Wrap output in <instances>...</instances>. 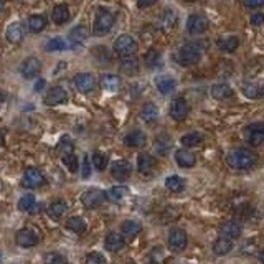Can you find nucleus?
<instances>
[{
    "label": "nucleus",
    "instance_id": "4",
    "mask_svg": "<svg viewBox=\"0 0 264 264\" xmlns=\"http://www.w3.org/2000/svg\"><path fill=\"white\" fill-rule=\"evenodd\" d=\"M137 41L134 40V36L127 35H119L117 40L114 41V52L119 54L121 58H129V56H134V53L137 52Z\"/></svg>",
    "mask_w": 264,
    "mask_h": 264
},
{
    "label": "nucleus",
    "instance_id": "56",
    "mask_svg": "<svg viewBox=\"0 0 264 264\" xmlns=\"http://www.w3.org/2000/svg\"><path fill=\"white\" fill-rule=\"evenodd\" d=\"M147 264H156V263H147Z\"/></svg>",
    "mask_w": 264,
    "mask_h": 264
},
{
    "label": "nucleus",
    "instance_id": "27",
    "mask_svg": "<svg viewBox=\"0 0 264 264\" xmlns=\"http://www.w3.org/2000/svg\"><path fill=\"white\" fill-rule=\"evenodd\" d=\"M7 40L10 41V43H20V41L23 40V27L20 22H14L8 25L7 28Z\"/></svg>",
    "mask_w": 264,
    "mask_h": 264
},
{
    "label": "nucleus",
    "instance_id": "7",
    "mask_svg": "<svg viewBox=\"0 0 264 264\" xmlns=\"http://www.w3.org/2000/svg\"><path fill=\"white\" fill-rule=\"evenodd\" d=\"M208 27H210V22L203 14H194L187 20V32L190 35H202L208 30Z\"/></svg>",
    "mask_w": 264,
    "mask_h": 264
},
{
    "label": "nucleus",
    "instance_id": "9",
    "mask_svg": "<svg viewBox=\"0 0 264 264\" xmlns=\"http://www.w3.org/2000/svg\"><path fill=\"white\" fill-rule=\"evenodd\" d=\"M187 233L183 231L182 228H174L170 229L169 233V248L174 251V253H182L183 249L187 248Z\"/></svg>",
    "mask_w": 264,
    "mask_h": 264
},
{
    "label": "nucleus",
    "instance_id": "33",
    "mask_svg": "<svg viewBox=\"0 0 264 264\" xmlns=\"http://www.w3.org/2000/svg\"><path fill=\"white\" fill-rule=\"evenodd\" d=\"M238 47H240V38H238L236 35H229V36H225V38L218 40V48H220L221 52L233 53Z\"/></svg>",
    "mask_w": 264,
    "mask_h": 264
},
{
    "label": "nucleus",
    "instance_id": "54",
    "mask_svg": "<svg viewBox=\"0 0 264 264\" xmlns=\"http://www.w3.org/2000/svg\"><path fill=\"white\" fill-rule=\"evenodd\" d=\"M259 261L264 263V249H261V253H259Z\"/></svg>",
    "mask_w": 264,
    "mask_h": 264
},
{
    "label": "nucleus",
    "instance_id": "41",
    "mask_svg": "<svg viewBox=\"0 0 264 264\" xmlns=\"http://www.w3.org/2000/svg\"><path fill=\"white\" fill-rule=\"evenodd\" d=\"M127 194V187H112L106 192V198L111 200V202H123Z\"/></svg>",
    "mask_w": 264,
    "mask_h": 264
},
{
    "label": "nucleus",
    "instance_id": "19",
    "mask_svg": "<svg viewBox=\"0 0 264 264\" xmlns=\"http://www.w3.org/2000/svg\"><path fill=\"white\" fill-rule=\"evenodd\" d=\"M157 167V158H154L150 154H141L137 157V169L142 175H149L152 174V170Z\"/></svg>",
    "mask_w": 264,
    "mask_h": 264
},
{
    "label": "nucleus",
    "instance_id": "25",
    "mask_svg": "<svg viewBox=\"0 0 264 264\" xmlns=\"http://www.w3.org/2000/svg\"><path fill=\"white\" fill-rule=\"evenodd\" d=\"M233 94H234L233 88L229 85H226V83H218V85L211 86V96L215 99H220V101H223V99H229Z\"/></svg>",
    "mask_w": 264,
    "mask_h": 264
},
{
    "label": "nucleus",
    "instance_id": "13",
    "mask_svg": "<svg viewBox=\"0 0 264 264\" xmlns=\"http://www.w3.org/2000/svg\"><path fill=\"white\" fill-rule=\"evenodd\" d=\"M188 112H190V106H188V103L183 98H177V99H174V101H172V104H170L172 119L183 121L188 116Z\"/></svg>",
    "mask_w": 264,
    "mask_h": 264
},
{
    "label": "nucleus",
    "instance_id": "45",
    "mask_svg": "<svg viewBox=\"0 0 264 264\" xmlns=\"http://www.w3.org/2000/svg\"><path fill=\"white\" fill-rule=\"evenodd\" d=\"M145 65L149 68H156V66L160 65V53L157 50H149V53L145 54Z\"/></svg>",
    "mask_w": 264,
    "mask_h": 264
},
{
    "label": "nucleus",
    "instance_id": "26",
    "mask_svg": "<svg viewBox=\"0 0 264 264\" xmlns=\"http://www.w3.org/2000/svg\"><path fill=\"white\" fill-rule=\"evenodd\" d=\"M177 14H175V10H172V8H167L165 12L162 14L160 17V28L163 32H170L175 28V25H177Z\"/></svg>",
    "mask_w": 264,
    "mask_h": 264
},
{
    "label": "nucleus",
    "instance_id": "18",
    "mask_svg": "<svg viewBox=\"0 0 264 264\" xmlns=\"http://www.w3.org/2000/svg\"><path fill=\"white\" fill-rule=\"evenodd\" d=\"M175 162H177V165L182 167V169H190V167H194L196 163V157L190 150L178 149L177 152H175Z\"/></svg>",
    "mask_w": 264,
    "mask_h": 264
},
{
    "label": "nucleus",
    "instance_id": "3",
    "mask_svg": "<svg viewBox=\"0 0 264 264\" xmlns=\"http://www.w3.org/2000/svg\"><path fill=\"white\" fill-rule=\"evenodd\" d=\"M112 27H114V14L106 7H99L94 15L93 33L96 36H104L112 30Z\"/></svg>",
    "mask_w": 264,
    "mask_h": 264
},
{
    "label": "nucleus",
    "instance_id": "10",
    "mask_svg": "<svg viewBox=\"0 0 264 264\" xmlns=\"http://www.w3.org/2000/svg\"><path fill=\"white\" fill-rule=\"evenodd\" d=\"M45 182H47V178H45V175L41 174L38 169H35V167H30V169L25 170L23 187H27V188H38L41 185H45Z\"/></svg>",
    "mask_w": 264,
    "mask_h": 264
},
{
    "label": "nucleus",
    "instance_id": "37",
    "mask_svg": "<svg viewBox=\"0 0 264 264\" xmlns=\"http://www.w3.org/2000/svg\"><path fill=\"white\" fill-rule=\"evenodd\" d=\"M185 185H187V182L182 177H178V175H170V177L165 178V187L169 188L170 192H174V194L183 192L185 190Z\"/></svg>",
    "mask_w": 264,
    "mask_h": 264
},
{
    "label": "nucleus",
    "instance_id": "14",
    "mask_svg": "<svg viewBox=\"0 0 264 264\" xmlns=\"http://www.w3.org/2000/svg\"><path fill=\"white\" fill-rule=\"evenodd\" d=\"M66 101H68V93H66L61 86L50 88L47 96H45V103H47L48 106H58V104H63Z\"/></svg>",
    "mask_w": 264,
    "mask_h": 264
},
{
    "label": "nucleus",
    "instance_id": "32",
    "mask_svg": "<svg viewBox=\"0 0 264 264\" xmlns=\"http://www.w3.org/2000/svg\"><path fill=\"white\" fill-rule=\"evenodd\" d=\"M27 27L32 33H41L47 27V18L43 15H32L27 20Z\"/></svg>",
    "mask_w": 264,
    "mask_h": 264
},
{
    "label": "nucleus",
    "instance_id": "55",
    "mask_svg": "<svg viewBox=\"0 0 264 264\" xmlns=\"http://www.w3.org/2000/svg\"><path fill=\"white\" fill-rule=\"evenodd\" d=\"M3 7H5V2H3V0H0V10H2Z\"/></svg>",
    "mask_w": 264,
    "mask_h": 264
},
{
    "label": "nucleus",
    "instance_id": "40",
    "mask_svg": "<svg viewBox=\"0 0 264 264\" xmlns=\"http://www.w3.org/2000/svg\"><path fill=\"white\" fill-rule=\"evenodd\" d=\"M263 93H264L263 86L258 85V83H246V85L243 86V94L249 99H259L263 96Z\"/></svg>",
    "mask_w": 264,
    "mask_h": 264
},
{
    "label": "nucleus",
    "instance_id": "34",
    "mask_svg": "<svg viewBox=\"0 0 264 264\" xmlns=\"http://www.w3.org/2000/svg\"><path fill=\"white\" fill-rule=\"evenodd\" d=\"M58 152L61 154V158L74 156V142L70 136H63L58 144Z\"/></svg>",
    "mask_w": 264,
    "mask_h": 264
},
{
    "label": "nucleus",
    "instance_id": "58",
    "mask_svg": "<svg viewBox=\"0 0 264 264\" xmlns=\"http://www.w3.org/2000/svg\"><path fill=\"white\" fill-rule=\"evenodd\" d=\"M129 264H132V263H129Z\"/></svg>",
    "mask_w": 264,
    "mask_h": 264
},
{
    "label": "nucleus",
    "instance_id": "6",
    "mask_svg": "<svg viewBox=\"0 0 264 264\" xmlns=\"http://www.w3.org/2000/svg\"><path fill=\"white\" fill-rule=\"evenodd\" d=\"M245 139L253 147H259L264 144V123H254L249 124L245 129Z\"/></svg>",
    "mask_w": 264,
    "mask_h": 264
},
{
    "label": "nucleus",
    "instance_id": "1",
    "mask_svg": "<svg viewBox=\"0 0 264 264\" xmlns=\"http://www.w3.org/2000/svg\"><path fill=\"white\" fill-rule=\"evenodd\" d=\"M205 53L203 41H190V43L183 45L177 53V61L182 66H194L202 60Z\"/></svg>",
    "mask_w": 264,
    "mask_h": 264
},
{
    "label": "nucleus",
    "instance_id": "44",
    "mask_svg": "<svg viewBox=\"0 0 264 264\" xmlns=\"http://www.w3.org/2000/svg\"><path fill=\"white\" fill-rule=\"evenodd\" d=\"M68 48V43L66 40H63L61 36H54L47 43V50L48 52H63V50Z\"/></svg>",
    "mask_w": 264,
    "mask_h": 264
},
{
    "label": "nucleus",
    "instance_id": "23",
    "mask_svg": "<svg viewBox=\"0 0 264 264\" xmlns=\"http://www.w3.org/2000/svg\"><path fill=\"white\" fill-rule=\"evenodd\" d=\"M158 107L156 103H145L144 107L141 111V119L144 121L145 124H152L158 119Z\"/></svg>",
    "mask_w": 264,
    "mask_h": 264
},
{
    "label": "nucleus",
    "instance_id": "52",
    "mask_svg": "<svg viewBox=\"0 0 264 264\" xmlns=\"http://www.w3.org/2000/svg\"><path fill=\"white\" fill-rule=\"evenodd\" d=\"M150 5H156V0H145V2L137 3V7L139 8H145V7H150Z\"/></svg>",
    "mask_w": 264,
    "mask_h": 264
},
{
    "label": "nucleus",
    "instance_id": "57",
    "mask_svg": "<svg viewBox=\"0 0 264 264\" xmlns=\"http://www.w3.org/2000/svg\"><path fill=\"white\" fill-rule=\"evenodd\" d=\"M0 261H2V256H0Z\"/></svg>",
    "mask_w": 264,
    "mask_h": 264
},
{
    "label": "nucleus",
    "instance_id": "48",
    "mask_svg": "<svg viewBox=\"0 0 264 264\" xmlns=\"http://www.w3.org/2000/svg\"><path fill=\"white\" fill-rule=\"evenodd\" d=\"M63 163H65L66 167L71 170V172H76L78 170V157H76V154L74 156H71V157H66V158H63Z\"/></svg>",
    "mask_w": 264,
    "mask_h": 264
},
{
    "label": "nucleus",
    "instance_id": "2",
    "mask_svg": "<svg viewBox=\"0 0 264 264\" xmlns=\"http://www.w3.org/2000/svg\"><path fill=\"white\" fill-rule=\"evenodd\" d=\"M226 162L231 169L236 170H246L251 169L258 162V156L251 152L249 149H234L226 156Z\"/></svg>",
    "mask_w": 264,
    "mask_h": 264
},
{
    "label": "nucleus",
    "instance_id": "49",
    "mask_svg": "<svg viewBox=\"0 0 264 264\" xmlns=\"http://www.w3.org/2000/svg\"><path fill=\"white\" fill-rule=\"evenodd\" d=\"M86 261L89 264H106V258L101 253H91Z\"/></svg>",
    "mask_w": 264,
    "mask_h": 264
},
{
    "label": "nucleus",
    "instance_id": "12",
    "mask_svg": "<svg viewBox=\"0 0 264 264\" xmlns=\"http://www.w3.org/2000/svg\"><path fill=\"white\" fill-rule=\"evenodd\" d=\"M132 174V165L129 160H116L111 165V175L119 182H124L131 177Z\"/></svg>",
    "mask_w": 264,
    "mask_h": 264
},
{
    "label": "nucleus",
    "instance_id": "38",
    "mask_svg": "<svg viewBox=\"0 0 264 264\" xmlns=\"http://www.w3.org/2000/svg\"><path fill=\"white\" fill-rule=\"evenodd\" d=\"M101 85L107 93H117L121 88V79L114 76V74H104L103 79H101Z\"/></svg>",
    "mask_w": 264,
    "mask_h": 264
},
{
    "label": "nucleus",
    "instance_id": "31",
    "mask_svg": "<svg viewBox=\"0 0 264 264\" xmlns=\"http://www.w3.org/2000/svg\"><path fill=\"white\" fill-rule=\"evenodd\" d=\"M121 71L127 76H132V74L139 73V61L137 58L129 56V58H121Z\"/></svg>",
    "mask_w": 264,
    "mask_h": 264
},
{
    "label": "nucleus",
    "instance_id": "51",
    "mask_svg": "<svg viewBox=\"0 0 264 264\" xmlns=\"http://www.w3.org/2000/svg\"><path fill=\"white\" fill-rule=\"evenodd\" d=\"M243 5L248 7V8H261L264 7V0H259V2H251V0H245Z\"/></svg>",
    "mask_w": 264,
    "mask_h": 264
},
{
    "label": "nucleus",
    "instance_id": "50",
    "mask_svg": "<svg viewBox=\"0 0 264 264\" xmlns=\"http://www.w3.org/2000/svg\"><path fill=\"white\" fill-rule=\"evenodd\" d=\"M251 25H253V27H263L264 25V14L256 12V14L251 15Z\"/></svg>",
    "mask_w": 264,
    "mask_h": 264
},
{
    "label": "nucleus",
    "instance_id": "28",
    "mask_svg": "<svg viewBox=\"0 0 264 264\" xmlns=\"http://www.w3.org/2000/svg\"><path fill=\"white\" fill-rule=\"evenodd\" d=\"M156 86L162 94H170V93H174V91H175L177 83H175V79L172 76H158L156 79Z\"/></svg>",
    "mask_w": 264,
    "mask_h": 264
},
{
    "label": "nucleus",
    "instance_id": "29",
    "mask_svg": "<svg viewBox=\"0 0 264 264\" xmlns=\"http://www.w3.org/2000/svg\"><path fill=\"white\" fill-rule=\"evenodd\" d=\"M121 229H123V238L125 240H134V238L137 236V234L141 233V225L137 223V221L134 220H125L123 226H121Z\"/></svg>",
    "mask_w": 264,
    "mask_h": 264
},
{
    "label": "nucleus",
    "instance_id": "15",
    "mask_svg": "<svg viewBox=\"0 0 264 264\" xmlns=\"http://www.w3.org/2000/svg\"><path fill=\"white\" fill-rule=\"evenodd\" d=\"M74 85L81 93H91L96 88V79L91 73H78L74 76Z\"/></svg>",
    "mask_w": 264,
    "mask_h": 264
},
{
    "label": "nucleus",
    "instance_id": "53",
    "mask_svg": "<svg viewBox=\"0 0 264 264\" xmlns=\"http://www.w3.org/2000/svg\"><path fill=\"white\" fill-rule=\"evenodd\" d=\"M45 85H47V83H45V79H38V81H36V85L33 86V89L36 91V93H38V91H41L45 88Z\"/></svg>",
    "mask_w": 264,
    "mask_h": 264
},
{
    "label": "nucleus",
    "instance_id": "21",
    "mask_svg": "<svg viewBox=\"0 0 264 264\" xmlns=\"http://www.w3.org/2000/svg\"><path fill=\"white\" fill-rule=\"evenodd\" d=\"M70 17H71V14H70V8L66 3H58V5L53 7L52 20L56 25H65L70 20Z\"/></svg>",
    "mask_w": 264,
    "mask_h": 264
},
{
    "label": "nucleus",
    "instance_id": "16",
    "mask_svg": "<svg viewBox=\"0 0 264 264\" xmlns=\"http://www.w3.org/2000/svg\"><path fill=\"white\" fill-rule=\"evenodd\" d=\"M243 233V228L238 221H225L223 225L220 226V234L221 238H226V240H234V238H240Z\"/></svg>",
    "mask_w": 264,
    "mask_h": 264
},
{
    "label": "nucleus",
    "instance_id": "24",
    "mask_svg": "<svg viewBox=\"0 0 264 264\" xmlns=\"http://www.w3.org/2000/svg\"><path fill=\"white\" fill-rule=\"evenodd\" d=\"M68 211V203L65 200H54V202L48 207V215L52 220H61Z\"/></svg>",
    "mask_w": 264,
    "mask_h": 264
},
{
    "label": "nucleus",
    "instance_id": "20",
    "mask_svg": "<svg viewBox=\"0 0 264 264\" xmlns=\"http://www.w3.org/2000/svg\"><path fill=\"white\" fill-rule=\"evenodd\" d=\"M68 38H70V43L71 47H81V45H85V41L88 40V28L85 25H78V27H74L73 30L68 33Z\"/></svg>",
    "mask_w": 264,
    "mask_h": 264
},
{
    "label": "nucleus",
    "instance_id": "17",
    "mask_svg": "<svg viewBox=\"0 0 264 264\" xmlns=\"http://www.w3.org/2000/svg\"><path fill=\"white\" fill-rule=\"evenodd\" d=\"M125 246V240L123 238V234L116 233V231H111L107 233L106 240H104V248L107 251H111V253H117V251H121Z\"/></svg>",
    "mask_w": 264,
    "mask_h": 264
},
{
    "label": "nucleus",
    "instance_id": "39",
    "mask_svg": "<svg viewBox=\"0 0 264 264\" xmlns=\"http://www.w3.org/2000/svg\"><path fill=\"white\" fill-rule=\"evenodd\" d=\"M231 249H233V241L226 240V238H218L215 245H213V253H215L216 256H225V254H228Z\"/></svg>",
    "mask_w": 264,
    "mask_h": 264
},
{
    "label": "nucleus",
    "instance_id": "30",
    "mask_svg": "<svg viewBox=\"0 0 264 264\" xmlns=\"http://www.w3.org/2000/svg\"><path fill=\"white\" fill-rule=\"evenodd\" d=\"M154 147H156V152L158 156H167L169 154V150L172 149V137L167 136V134H162V136H158L156 142H154Z\"/></svg>",
    "mask_w": 264,
    "mask_h": 264
},
{
    "label": "nucleus",
    "instance_id": "5",
    "mask_svg": "<svg viewBox=\"0 0 264 264\" xmlns=\"http://www.w3.org/2000/svg\"><path fill=\"white\" fill-rule=\"evenodd\" d=\"M106 192L101 190V188H89V190L83 192L81 195V202L86 208L89 210H94V208H99L101 205L106 202Z\"/></svg>",
    "mask_w": 264,
    "mask_h": 264
},
{
    "label": "nucleus",
    "instance_id": "46",
    "mask_svg": "<svg viewBox=\"0 0 264 264\" xmlns=\"http://www.w3.org/2000/svg\"><path fill=\"white\" fill-rule=\"evenodd\" d=\"M45 263L47 264H68V259L60 253H50L48 256L45 258Z\"/></svg>",
    "mask_w": 264,
    "mask_h": 264
},
{
    "label": "nucleus",
    "instance_id": "42",
    "mask_svg": "<svg viewBox=\"0 0 264 264\" xmlns=\"http://www.w3.org/2000/svg\"><path fill=\"white\" fill-rule=\"evenodd\" d=\"M107 160H109L107 154L101 152V150H94L93 156H91V162H93V165L101 172L107 167Z\"/></svg>",
    "mask_w": 264,
    "mask_h": 264
},
{
    "label": "nucleus",
    "instance_id": "36",
    "mask_svg": "<svg viewBox=\"0 0 264 264\" xmlns=\"http://www.w3.org/2000/svg\"><path fill=\"white\" fill-rule=\"evenodd\" d=\"M203 141H205V136L198 131L188 132L182 137V139H180L182 145H185V147H196V145H200Z\"/></svg>",
    "mask_w": 264,
    "mask_h": 264
},
{
    "label": "nucleus",
    "instance_id": "8",
    "mask_svg": "<svg viewBox=\"0 0 264 264\" xmlns=\"http://www.w3.org/2000/svg\"><path fill=\"white\" fill-rule=\"evenodd\" d=\"M15 243L20 248H33L40 243V236L35 229L30 228H23L20 231H17L15 234Z\"/></svg>",
    "mask_w": 264,
    "mask_h": 264
},
{
    "label": "nucleus",
    "instance_id": "47",
    "mask_svg": "<svg viewBox=\"0 0 264 264\" xmlns=\"http://www.w3.org/2000/svg\"><path fill=\"white\" fill-rule=\"evenodd\" d=\"M81 177L89 178L91 177V157H88V154L83 157V165H81Z\"/></svg>",
    "mask_w": 264,
    "mask_h": 264
},
{
    "label": "nucleus",
    "instance_id": "11",
    "mask_svg": "<svg viewBox=\"0 0 264 264\" xmlns=\"http://www.w3.org/2000/svg\"><path fill=\"white\" fill-rule=\"evenodd\" d=\"M20 71H22V76L25 79H32L38 76L41 71V61L35 56H28L27 60L22 63V66H20Z\"/></svg>",
    "mask_w": 264,
    "mask_h": 264
},
{
    "label": "nucleus",
    "instance_id": "35",
    "mask_svg": "<svg viewBox=\"0 0 264 264\" xmlns=\"http://www.w3.org/2000/svg\"><path fill=\"white\" fill-rule=\"evenodd\" d=\"M66 228H68L70 231H73L74 234H83L86 231L88 223L81 216H71L68 218V221H66Z\"/></svg>",
    "mask_w": 264,
    "mask_h": 264
},
{
    "label": "nucleus",
    "instance_id": "43",
    "mask_svg": "<svg viewBox=\"0 0 264 264\" xmlns=\"http://www.w3.org/2000/svg\"><path fill=\"white\" fill-rule=\"evenodd\" d=\"M35 205H36L35 195L27 194V195H23L22 198H20V202H18V210H20V211H32L33 208H35Z\"/></svg>",
    "mask_w": 264,
    "mask_h": 264
},
{
    "label": "nucleus",
    "instance_id": "22",
    "mask_svg": "<svg viewBox=\"0 0 264 264\" xmlns=\"http://www.w3.org/2000/svg\"><path fill=\"white\" fill-rule=\"evenodd\" d=\"M124 144L127 147H144L147 144V136L142 131H132L124 137Z\"/></svg>",
    "mask_w": 264,
    "mask_h": 264
}]
</instances>
